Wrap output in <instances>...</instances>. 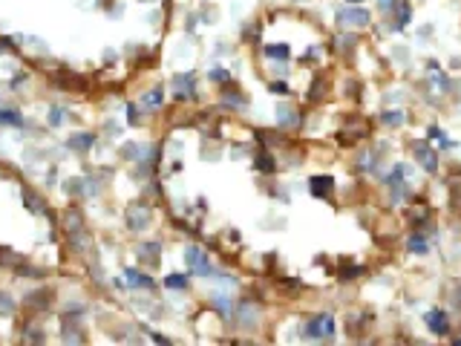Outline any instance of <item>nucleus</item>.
I'll use <instances>...</instances> for the list:
<instances>
[{
  "label": "nucleus",
  "mask_w": 461,
  "mask_h": 346,
  "mask_svg": "<svg viewBox=\"0 0 461 346\" xmlns=\"http://www.w3.org/2000/svg\"><path fill=\"white\" fill-rule=\"evenodd\" d=\"M415 159L424 165L430 173H435V170H438V156H435V150H430V144H424V141H421V144H415Z\"/></svg>",
  "instance_id": "obj_2"
},
{
  "label": "nucleus",
  "mask_w": 461,
  "mask_h": 346,
  "mask_svg": "<svg viewBox=\"0 0 461 346\" xmlns=\"http://www.w3.org/2000/svg\"><path fill=\"white\" fill-rule=\"evenodd\" d=\"M337 17H340V23H349V26H366L369 23V12L366 9H346Z\"/></svg>",
  "instance_id": "obj_4"
},
{
  "label": "nucleus",
  "mask_w": 461,
  "mask_h": 346,
  "mask_svg": "<svg viewBox=\"0 0 461 346\" xmlns=\"http://www.w3.org/2000/svg\"><path fill=\"white\" fill-rule=\"evenodd\" d=\"M381 6H389V0H381Z\"/></svg>",
  "instance_id": "obj_20"
},
{
  "label": "nucleus",
  "mask_w": 461,
  "mask_h": 346,
  "mask_svg": "<svg viewBox=\"0 0 461 346\" xmlns=\"http://www.w3.org/2000/svg\"><path fill=\"white\" fill-rule=\"evenodd\" d=\"M410 251H415V254H427V240L421 234H412L410 236Z\"/></svg>",
  "instance_id": "obj_10"
},
{
  "label": "nucleus",
  "mask_w": 461,
  "mask_h": 346,
  "mask_svg": "<svg viewBox=\"0 0 461 346\" xmlns=\"http://www.w3.org/2000/svg\"><path fill=\"white\" fill-rule=\"evenodd\" d=\"M254 165H256L260 170H263V173H271V170H274V162H271L268 156H256V159H254Z\"/></svg>",
  "instance_id": "obj_12"
},
{
  "label": "nucleus",
  "mask_w": 461,
  "mask_h": 346,
  "mask_svg": "<svg viewBox=\"0 0 461 346\" xmlns=\"http://www.w3.org/2000/svg\"><path fill=\"white\" fill-rule=\"evenodd\" d=\"M271 93H288L286 84H271Z\"/></svg>",
  "instance_id": "obj_19"
},
{
  "label": "nucleus",
  "mask_w": 461,
  "mask_h": 346,
  "mask_svg": "<svg viewBox=\"0 0 461 346\" xmlns=\"http://www.w3.org/2000/svg\"><path fill=\"white\" fill-rule=\"evenodd\" d=\"M127 280H130V283H136V286L153 288V280H150V277H144V274H139V271H133V268H127Z\"/></svg>",
  "instance_id": "obj_8"
},
{
  "label": "nucleus",
  "mask_w": 461,
  "mask_h": 346,
  "mask_svg": "<svg viewBox=\"0 0 461 346\" xmlns=\"http://www.w3.org/2000/svg\"><path fill=\"white\" fill-rule=\"evenodd\" d=\"M432 84H435V87H441V89H447V78H444L441 72H438V75H432Z\"/></svg>",
  "instance_id": "obj_18"
},
{
  "label": "nucleus",
  "mask_w": 461,
  "mask_h": 346,
  "mask_svg": "<svg viewBox=\"0 0 461 346\" xmlns=\"http://www.w3.org/2000/svg\"><path fill=\"white\" fill-rule=\"evenodd\" d=\"M176 87H179V96H182V93H188V96H191V93H193V78H191V75L176 78Z\"/></svg>",
  "instance_id": "obj_11"
},
{
  "label": "nucleus",
  "mask_w": 461,
  "mask_h": 346,
  "mask_svg": "<svg viewBox=\"0 0 461 346\" xmlns=\"http://www.w3.org/2000/svg\"><path fill=\"white\" fill-rule=\"evenodd\" d=\"M265 55L274 58V61H288L291 58V49H288L286 44H271V46H265Z\"/></svg>",
  "instance_id": "obj_6"
},
{
  "label": "nucleus",
  "mask_w": 461,
  "mask_h": 346,
  "mask_svg": "<svg viewBox=\"0 0 461 346\" xmlns=\"http://www.w3.org/2000/svg\"><path fill=\"white\" fill-rule=\"evenodd\" d=\"M161 98H164V93H161V87H156V89H150V93L144 96V104L150 107V110H156V107L161 104Z\"/></svg>",
  "instance_id": "obj_9"
},
{
  "label": "nucleus",
  "mask_w": 461,
  "mask_h": 346,
  "mask_svg": "<svg viewBox=\"0 0 461 346\" xmlns=\"http://www.w3.org/2000/svg\"><path fill=\"white\" fill-rule=\"evenodd\" d=\"M427 326H430L432 335H447V329H450V323H447V315L441 309H432L430 315H427Z\"/></svg>",
  "instance_id": "obj_3"
},
{
  "label": "nucleus",
  "mask_w": 461,
  "mask_h": 346,
  "mask_svg": "<svg viewBox=\"0 0 461 346\" xmlns=\"http://www.w3.org/2000/svg\"><path fill=\"white\" fill-rule=\"evenodd\" d=\"M0 121H3V124H21V116L12 113V110H0Z\"/></svg>",
  "instance_id": "obj_13"
},
{
  "label": "nucleus",
  "mask_w": 461,
  "mask_h": 346,
  "mask_svg": "<svg viewBox=\"0 0 461 346\" xmlns=\"http://www.w3.org/2000/svg\"><path fill=\"white\" fill-rule=\"evenodd\" d=\"M306 335L308 338H331V335H335V317L331 315L315 317V320L306 326Z\"/></svg>",
  "instance_id": "obj_1"
},
{
  "label": "nucleus",
  "mask_w": 461,
  "mask_h": 346,
  "mask_svg": "<svg viewBox=\"0 0 461 346\" xmlns=\"http://www.w3.org/2000/svg\"><path fill=\"white\" fill-rule=\"evenodd\" d=\"M72 144H78V148H87V144H93V136H75Z\"/></svg>",
  "instance_id": "obj_16"
},
{
  "label": "nucleus",
  "mask_w": 461,
  "mask_h": 346,
  "mask_svg": "<svg viewBox=\"0 0 461 346\" xmlns=\"http://www.w3.org/2000/svg\"><path fill=\"white\" fill-rule=\"evenodd\" d=\"M164 286L173 288V292H182V288H188V277H185V274H168V277H164Z\"/></svg>",
  "instance_id": "obj_7"
},
{
  "label": "nucleus",
  "mask_w": 461,
  "mask_h": 346,
  "mask_svg": "<svg viewBox=\"0 0 461 346\" xmlns=\"http://www.w3.org/2000/svg\"><path fill=\"white\" fill-rule=\"evenodd\" d=\"M349 3H360V0H349Z\"/></svg>",
  "instance_id": "obj_21"
},
{
  "label": "nucleus",
  "mask_w": 461,
  "mask_h": 346,
  "mask_svg": "<svg viewBox=\"0 0 461 346\" xmlns=\"http://www.w3.org/2000/svg\"><path fill=\"white\" fill-rule=\"evenodd\" d=\"M383 121H386V124H401L403 113L401 110H389V113H383Z\"/></svg>",
  "instance_id": "obj_14"
},
{
  "label": "nucleus",
  "mask_w": 461,
  "mask_h": 346,
  "mask_svg": "<svg viewBox=\"0 0 461 346\" xmlns=\"http://www.w3.org/2000/svg\"><path fill=\"white\" fill-rule=\"evenodd\" d=\"M196 274H211V263H208V257L205 254H199V260H196V268H193Z\"/></svg>",
  "instance_id": "obj_15"
},
{
  "label": "nucleus",
  "mask_w": 461,
  "mask_h": 346,
  "mask_svg": "<svg viewBox=\"0 0 461 346\" xmlns=\"http://www.w3.org/2000/svg\"><path fill=\"white\" fill-rule=\"evenodd\" d=\"M331 185H335V179L331 176H311V182H308V188H311V196L323 199L326 193L331 191Z\"/></svg>",
  "instance_id": "obj_5"
},
{
  "label": "nucleus",
  "mask_w": 461,
  "mask_h": 346,
  "mask_svg": "<svg viewBox=\"0 0 461 346\" xmlns=\"http://www.w3.org/2000/svg\"><path fill=\"white\" fill-rule=\"evenodd\" d=\"M430 139H441V141H447V136H444V130H438V127H430Z\"/></svg>",
  "instance_id": "obj_17"
}]
</instances>
